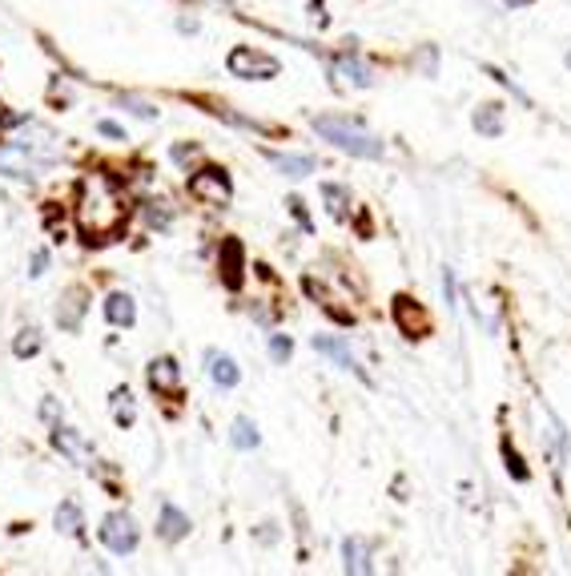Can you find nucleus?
Segmentation results:
<instances>
[{
    "instance_id": "nucleus-1",
    "label": "nucleus",
    "mask_w": 571,
    "mask_h": 576,
    "mask_svg": "<svg viewBox=\"0 0 571 576\" xmlns=\"http://www.w3.org/2000/svg\"><path fill=\"white\" fill-rule=\"evenodd\" d=\"M73 218L89 238H109L125 222V198L109 174L94 170L77 182V202H73Z\"/></svg>"
},
{
    "instance_id": "nucleus-2",
    "label": "nucleus",
    "mask_w": 571,
    "mask_h": 576,
    "mask_svg": "<svg viewBox=\"0 0 571 576\" xmlns=\"http://www.w3.org/2000/svg\"><path fill=\"white\" fill-rule=\"evenodd\" d=\"M315 133L322 142L334 145V150L350 153V157H362V162H378L386 153V142L378 133L362 130L359 121L350 118H315Z\"/></svg>"
},
{
    "instance_id": "nucleus-3",
    "label": "nucleus",
    "mask_w": 571,
    "mask_h": 576,
    "mask_svg": "<svg viewBox=\"0 0 571 576\" xmlns=\"http://www.w3.org/2000/svg\"><path fill=\"white\" fill-rule=\"evenodd\" d=\"M230 73L233 77H242V81H274L278 77V61L262 53V48H250V45H238L230 53Z\"/></svg>"
},
{
    "instance_id": "nucleus-4",
    "label": "nucleus",
    "mask_w": 571,
    "mask_h": 576,
    "mask_svg": "<svg viewBox=\"0 0 571 576\" xmlns=\"http://www.w3.org/2000/svg\"><path fill=\"white\" fill-rule=\"evenodd\" d=\"M97 536H101V544H106L113 556L138 553V541H141V532H138V524H133V517H129V512H109V517L101 520Z\"/></svg>"
},
{
    "instance_id": "nucleus-5",
    "label": "nucleus",
    "mask_w": 571,
    "mask_h": 576,
    "mask_svg": "<svg viewBox=\"0 0 571 576\" xmlns=\"http://www.w3.org/2000/svg\"><path fill=\"white\" fill-rule=\"evenodd\" d=\"M189 198H198L201 206H226L230 202V177L218 165H206L189 177Z\"/></svg>"
},
{
    "instance_id": "nucleus-6",
    "label": "nucleus",
    "mask_w": 571,
    "mask_h": 576,
    "mask_svg": "<svg viewBox=\"0 0 571 576\" xmlns=\"http://www.w3.org/2000/svg\"><path fill=\"white\" fill-rule=\"evenodd\" d=\"M45 157H36L33 150H24L17 142H4L0 145V174L4 177H17V182H33L41 170H45Z\"/></svg>"
},
{
    "instance_id": "nucleus-7",
    "label": "nucleus",
    "mask_w": 571,
    "mask_h": 576,
    "mask_svg": "<svg viewBox=\"0 0 571 576\" xmlns=\"http://www.w3.org/2000/svg\"><path fill=\"white\" fill-rule=\"evenodd\" d=\"M53 447H57V452L69 459V464H77V468H89V459H94V447L85 444V435L73 432V427L53 424Z\"/></svg>"
},
{
    "instance_id": "nucleus-8",
    "label": "nucleus",
    "mask_w": 571,
    "mask_h": 576,
    "mask_svg": "<svg viewBox=\"0 0 571 576\" xmlns=\"http://www.w3.org/2000/svg\"><path fill=\"white\" fill-rule=\"evenodd\" d=\"M150 388L157 391V395H182V367L169 359V355H162V359H153L150 363Z\"/></svg>"
},
{
    "instance_id": "nucleus-9",
    "label": "nucleus",
    "mask_w": 571,
    "mask_h": 576,
    "mask_svg": "<svg viewBox=\"0 0 571 576\" xmlns=\"http://www.w3.org/2000/svg\"><path fill=\"white\" fill-rule=\"evenodd\" d=\"M157 536H162L165 544L186 541V536H189V517L182 512V508L162 504V508H157Z\"/></svg>"
},
{
    "instance_id": "nucleus-10",
    "label": "nucleus",
    "mask_w": 571,
    "mask_h": 576,
    "mask_svg": "<svg viewBox=\"0 0 571 576\" xmlns=\"http://www.w3.org/2000/svg\"><path fill=\"white\" fill-rule=\"evenodd\" d=\"M334 77H339V85H350V89H371L374 85L371 65H362L359 57H339L334 61Z\"/></svg>"
},
{
    "instance_id": "nucleus-11",
    "label": "nucleus",
    "mask_w": 571,
    "mask_h": 576,
    "mask_svg": "<svg viewBox=\"0 0 571 576\" xmlns=\"http://www.w3.org/2000/svg\"><path fill=\"white\" fill-rule=\"evenodd\" d=\"M85 291H65L61 294V303H57V327L61 330H77L81 327V318H85Z\"/></svg>"
},
{
    "instance_id": "nucleus-12",
    "label": "nucleus",
    "mask_w": 571,
    "mask_h": 576,
    "mask_svg": "<svg viewBox=\"0 0 571 576\" xmlns=\"http://www.w3.org/2000/svg\"><path fill=\"white\" fill-rule=\"evenodd\" d=\"M106 318L113 323V327H133V323H138V303H133V294H125V291L109 294Z\"/></svg>"
},
{
    "instance_id": "nucleus-13",
    "label": "nucleus",
    "mask_w": 571,
    "mask_h": 576,
    "mask_svg": "<svg viewBox=\"0 0 571 576\" xmlns=\"http://www.w3.org/2000/svg\"><path fill=\"white\" fill-rule=\"evenodd\" d=\"M270 165L286 177H310L315 174V157L310 153H266Z\"/></svg>"
},
{
    "instance_id": "nucleus-14",
    "label": "nucleus",
    "mask_w": 571,
    "mask_h": 576,
    "mask_svg": "<svg viewBox=\"0 0 571 576\" xmlns=\"http://www.w3.org/2000/svg\"><path fill=\"white\" fill-rule=\"evenodd\" d=\"M315 351L318 355H330L334 363L339 367H347V371H354V376H362V367H359V359L347 351V343H339V339H330V335H315ZM366 379V376H362Z\"/></svg>"
},
{
    "instance_id": "nucleus-15",
    "label": "nucleus",
    "mask_w": 571,
    "mask_h": 576,
    "mask_svg": "<svg viewBox=\"0 0 571 576\" xmlns=\"http://www.w3.org/2000/svg\"><path fill=\"white\" fill-rule=\"evenodd\" d=\"M210 379L222 391H233L242 383V371H238V363H233L230 355H210Z\"/></svg>"
},
{
    "instance_id": "nucleus-16",
    "label": "nucleus",
    "mask_w": 571,
    "mask_h": 576,
    "mask_svg": "<svg viewBox=\"0 0 571 576\" xmlns=\"http://www.w3.org/2000/svg\"><path fill=\"white\" fill-rule=\"evenodd\" d=\"M342 561H347V573H374L371 548H366L362 541H354V536L342 544Z\"/></svg>"
},
{
    "instance_id": "nucleus-17",
    "label": "nucleus",
    "mask_w": 571,
    "mask_h": 576,
    "mask_svg": "<svg viewBox=\"0 0 571 576\" xmlns=\"http://www.w3.org/2000/svg\"><path fill=\"white\" fill-rule=\"evenodd\" d=\"M471 126H475L483 138H499L503 133V106H479Z\"/></svg>"
},
{
    "instance_id": "nucleus-18",
    "label": "nucleus",
    "mask_w": 571,
    "mask_h": 576,
    "mask_svg": "<svg viewBox=\"0 0 571 576\" xmlns=\"http://www.w3.org/2000/svg\"><path fill=\"white\" fill-rule=\"evenodd\" d=\"M230 444L238 447V452H254L257 444H262V435H257V427H254V420H233V427H230Z\"/></svg>"
},
{
    "instance_id": "nucleus-19",
    "label": "nucleus",
    "mask_w": 571,
    "mask_h": 576,
    "mask_svg": "<svg viewBox=\"0 0 571 576\" xmlns=\"http://www.w3.org/2000/svg\"><path fill=\"white\" fill-rule=\"evenodd\" d=\"M109 412H113V424L117 427H133V420H138V403H133V395L121 388V391H113V403H109Z\"/></svg>"
},
{
    "instance_id": "nucleus-20",
    "label": "nucleus",
    "mask_w": 571,
    "mask_h": 576,
    "mask_svg": "<svg viewBox=\"0 0 571 576\" xmlns=\"http://www.w3.org/2000/svg\"><path fill=\"white\" fill-rule=\"evenodd\" d=\"M57 529L65 532V536H81V529H85V517H81V508L73 504V500H65V504L57 508Z\"/></svg>"
},
{
    "instance_id": "nucleus-21",
    "label": "nucleus",
    "mask_w": 571,
    "mask_h": 576,
    "mask_svg": "<svg viewBox=\"0 0 571 576\" xmlns=\"http://www.w3.org/2000/svg\"><path fill=\"white\" fill-rule=\"evenodd\" d=\"M322 198H327V210L334 214V218H347L350 214V189L347 186L327 182V186H322Z\"/></svg>"
},
{
    "instance_id": "nucleus-22",
    "label": "nucleus",
    "mask_w": 571,
    "mask_h": 576,
    "mask_svg": "<svg viewBox=\"0 0 571 576\" xmlns=\"http://www.w3.org/2000/svg\"><path fill=\"white\" fill-rule=\"evenodd\" d=\"M475 318L487 330H499V303H495L491 294H483V298H479V291H475Z\"/></svg>"
},
{
    "instance_id": "nucleus-23",
    "label": "nucleus",
    "mask_w": 571,
    "mask_h": 576,
    "mask_svg": "<svg viewBox=\"0 0 571 576\" xmlns=\"http://www.w3.org/2000/svg\"><path fill=\"white\" fill-rule=\"evenodd\" d=\"M12 351H17V359H29V355H36V351H41V330H36V327L21 330V335H17V343H12Z\"/></svg>"
},
{
    "instance_id": "nucleus-24",
    "label": "nucleus",
    "mask_w": 571,
    "mask_h": 576,
    "mask_svg": "<svg viewBox=\"0 0 571 576\" xmlns=\"http://www.w3.org/2000/svg\"><path fill=\"white\" fill-rule=\"evenodd\" d=\"M121 106H125L129 113H138V118H145V121H153V118H157V109H153V106H145V101H138V97H125V101H121Z\"/></svg>"
},
{
    "instance_id": "nucleus-25",
    "label": "nucleus",
    "mask_w": 571,
    "mask_h": 576,
    "mask_svg": "<svg viewBox=\"0 0 571 576\" xmlns=\"http://www.w3.org/2000/svg\"><path fill=\"white\" fill-rule=\"evenodd\" d=\"M270 355H274L278 363H286V359H290V339H286V335H274V339H270Z\"/></svg>"
},
{
    "instance_id": "nucleus-26",
    "label": "nucleus",
    "mask_w": 571,
    "mask_h": 576,
    "mask_svg": "<svg viewBox=\"0 0 571 576\" xmlns=\"http://www.w3.org/2000/svg\"><path fill=\"white\" fill-rule=\"evenodd\" d=\"M97 133H101V138H113V142H125V130H121L117 121H109V118L97 121Z\"/></svg>"
},
{
    "instance_id": "nucleus-27",
    "label": "nucleus",
    "mask_w": 571,
    "mask_h": 576,
    "mask_svg": "<svg viewBox=\"0 0 571 576\" xmlns=\"http://www.w3.org/2000/svg\"><path fill=\"white\" fill-rule=\"evenodd\" d=\"M174 162L186 170V165H194L198 162V145H174Z\"/></svg>"
},
{
    "instance_id": "nucleus-28",
    "label": "nucleus",
    "mask_w": 571,
    "mask_h": 576,
    "mask_svg": "<svg viewBox=\"0 0 571 576\" xmlns=\"http://www.w3.org/2000/svg\"><path fill=\"white\" fill-rule=\"evenodd\" d=\"M443 298L447 306H455V271H443Z\"/></svg>"
},
{
    "instance_id": "nucleus-29",
    "label": "nucleus",
    "mask_w": 571,
    "mask_h": 576,
    "mask_svg": "<svg viewBox=\"0 0 571 576\" xmlns=\"http://www.w3.org/2000/svg\"><path fill=\"white\" fill-rule=\"evenodd\" d=\"M507 468L515 471V480H527V468H524V464H519V456H515L512 447H507Z\"/></svg>"
},
{
    "instance_id": "nucleus-30",
    "label": "nucleus",
    "mask_w": 571,
    "mask_h": 576,
    "mask_svg": "<svg viewBox=\"0 0 571 576\" xmlns=\"http://www.w3.org/2000/svg\"><path fill=\"white\" fill-rule=\"evenodd\" d=\"M45 267H48V254H45V250H36V254H33V271H29V274L36 279V274H45Z\"/></svg>"
},
{
    "instance_id": "nucleus-31",
    "label": "nucleus",
    "mask_w": 571,
    "mask_h": 576,
    "mask_svg": "<svg viewBox=\"0 0 571 576\" xmlns=\"http://www.w3.org/2000/svg\"><path fill=\"white\" fill-rule=\"evenodd\" d=\"M41 415H45V420H48V424H57V400H45V403H41Z\"/></svg>"
},
{
    "instance_id": "nucleus-32",
    "label": "nucleus",
    "mask_w": 571,
    "mask_h": 576,
    "mask_svg": "<svg viewBox=\"0 0 571 576\" xmlns=\"http://www.w3.org/2000/svg\"><path fill=\"white\" fill-rule=\"evenodd\" d=\"M507 4H512V9H524V4H531V0H507Z\"/></svg>"
},
{
    "instance_id": "nucleus-33",
    "label": "nucleus",
    "mask_w": 571,
    "mask_h": 576,
    "mask_svg": "<svg viewBox=\"0 0 571 576\" xmlns=\"http://www.w3.org/2000/svg\"><path fill=\"white\" fill-rule=\"evenodd\" d=\"M568 69H571V53H568Z\"/></svg>"
}]
</instances>
